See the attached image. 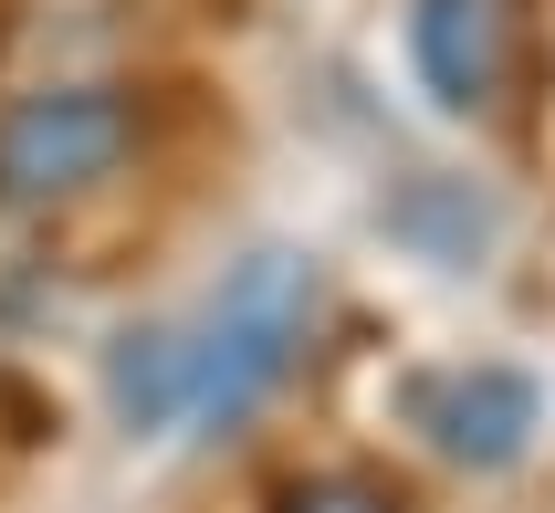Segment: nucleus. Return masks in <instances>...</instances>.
<instances>
[{
    "instance_id": "nucleus-1",
    "label": "nucleus",
    "mask_w": 555,
    "mask_h": 513,
    "mask_svg": "<svg viewBox=\"0 0 555 513\" xmlns=\"http://www.w3.org/2000/svg\"><path fill=\"white\" fill-rule=\"evenodd\" d=\"M305 335H314V262L305 252H251L220 283V304L199 315V335H179V409H168V429H189V440L242 429L294 377Z\"/></svg>"
},
{
    "instance_id": "nucleus-2",
    "label": "nucleus",
    "mask_w": 555,
    "mask_h": 513,
    "mask_svg": "<svg viewBox=\"0 0 555 513\" xmlns=\"http://www.w3.org/2000/svg\"><path fill=\"white\" fill-rule=\"evenodd\" d=\"M137 148V105L116 85H53L0 116V210H63L105 189Z\"/></svg>"
},
{
    "instance_id": "nucleus-3",
    "label": "nucleus",
    "mask_w": 555,
    "mask_h": 513,
    "mask_svg": "<svg viewBox=\"0 0 555 513\" xmlns=\"http://www.w3.org/2000/svg\"><path fill=\"white\" fill-rule=\"evenodd\" d=\"M409 420L430 429L451 461L503 472V461H525V440L545 429V398H534V377H514V367H440V377L409 388Z\"/></svg>"
},
{
    "instance_id": "nucleus-4",
    "label": "nucleus",
    "mask_w": 555,
    "mask_h": 513,
    "mask_svg": "<svg viewBox=\"0 0 555 513\" xmlns=\"http://www.w3.org/2000/svg\"><path fill=\"white\" fill-rule=\"evenodd\" d=\"M409 53L451 116H482L514 63V22H503V0H409Z\"/></svg>"
},
{
    "instance_id": "nucleus-5",
    "label": "nucleus",
    "mask_w": 555,
    "mask_h": 513,
    "mask_svg": "<svg viewBox=\"0 0 555 513\" xmlns=\"http://www.w3.org/2000/svg\"><path fill=\"white\" fill-rule=\"evenodd\" d=\"M273 513H399L377 483H357V472H314V483H283Z\"/></svg>"
}]
</instances>
